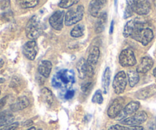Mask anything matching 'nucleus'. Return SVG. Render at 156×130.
<instances>
[{
    "instance_id": "f257e3e1",
    "label": "nucleus",
    "mask_w": 156,
    "mask_h": 130,
    "mask_svg": "<svg viewBox=\"0 0 156 130\" xmlns=\"http://www.w3.org/2000/svg\"><path fill=\"white\" fill-rule=\"evenodd\" d=\"M75 82L74 72L72 70L62 69L52 79V85L57 88H69Z\"/></svg>"
},
{
    "instance_id": "f03ea898",
    "label": "nucleus",
    "mask_w": 156,
    "mask_h": 130,
    "mask_svg": "<svg viewBox=\"0 0 156 130\" xmlns=\"http://www.w3.org/2000/svg\"><path fill=\"white\" fill-rule=\"evenodd\" d=\"M26 35L29 39L35 40L42 33L43 29L41 21L37 16H33L26 25Z\"/></svg>"
},
{
    "instance_id": "7ed1b4c3",
    "label": "nucleus",
    "mask_w": 156,
    "mask_h": 130,
    "mask_svg": "<svg viewBox=\"0 0 156 130\" xmlns=\"http://www.w3.org/2000/svg\"><path fill=\"white\" fill-rule=\"evenodd\" d=\"M153 37V31L149 27H145V24H143L137 29L136 31L133 34L131 37L141 43L143 46H146L152 41Z\"/></svg>"
},
{
    "instance_id": "20e7f679",
    "label": "nucleus",
    "mask_w": 156,
    "mask_h": 130,
    "mask_svg": "<svg viewBox=\"0 0 156 130\" xmlns=\"http://www.w3.org/2000/svg\"><path fill=\"white\" fill-rule=\"evenodd\" d=\"M84 11L85 10L82 5H79L75 9H69L65 15L66 25L72 26L77 24L83 18Z\"/></svg>"
},
{
    "instance_id": "39448f33",
    "label": "nucleus",
    "mask_w": 156,
    "mask_h": 130,
    "mask_svg": "<svg viewBox=\"0 0 156 130\" xmlns=\"http://www.w3.org/2000/svg\"><path fill=\"white\" fill-rule=\"evenodd\" d=\"M79 76L81 79L86 78H92L94 73V67L91 66L85 59L82 58L79 59L76 65Z\"/></svg>"
},
{
    "instance_id": "423d86ee",
    "label": "nucleus",
    "mask_w": 156,
    "mask_h": 130,
    "mask_svg": "<svg viewBox=\"0 0 156 130\" xmlns=\"http://www.w3.org/2000/svg\"><path fill=\"white\" fill-rule=\"evenodd\" d=\"M127 84L126 74L123 71L119 72L114 77L113 81V88L114 92L117 94H120L125 91Z\"/></svg>"
},
{
    "instance_id": "0eeeda50",
    "label": "nucleus",
    "mask_w": 156,
    "mask_h": 130,
    "mask_svg": "<svg viewBox=\"0 0 156 130\" xmlns=\"http://www.w3.org/2000/svg\"><path fill=\"white\" fill-rule=\"evenodd\" d=\"M148 118L147 114L144 111H140L138 113H136L133 115L130 116L129 117H126V119L121 121V123L126 126H140L143 124L146 121Z\"/></svg>"
},
{
    "instance_id": "6e6552de",
    "label": "nucleus",
    "mask_w": 156,
    "mask_h": 130,
    "mask_svg": "<svg viewBox=\"0 0 156 130\" xmlns=\"http://www.w3.org/2000/svg\"><path fill=\"white\" fill-rule=\"evenodd\" d=\"M119 61H120V65L123 67L133 66L136 63L135 54L130 49L123 50L120 53V56H119Z\"/></svg>"
},
{
    "instance_id": "1a4fd4ad",
    "label": "nucleus",
    "mask_w": 156,
    "mask_h": 130,
    "mask_svg": "<svg viewBox=\"0 0 156 130\" xmlns=\"http://www.w3.org/2000/svg\"><path fill=\"white\" fill-rule=\"evenodd\" d=\"M123 104H124V100L123 97H117L110 105L108 111V115L110 118L114 119L118 117L119 114H120L123 107Z\"/></svg>"
},
{
    "instance_id": "9d476101",
    "label": "nucleus",
    "mask_w": 156,
    "mask_h": 130,
    "mask_svg": "<svg viewBox=\"0 0 156 130\" xmlns=\"http://www.w3.org/2000/svg\"><path fill=\"white\" fill-rule=\"evenodd\" d=\"M140 104L138 101H131L123 109V111L120 112L118 117H117V120L122 121L123 120L126 119V117H129L130 116L133 115L134 114L137 112V111L140 108Z\"/></svg>"
},
{
    "instance_id": "9b49d317",
    "label": "nucleus",
    "mask_w": 156,
    "mask_h": 130,
    "mask_svg": "<svg viewBox=\"0 0 156 130\" xmlns=\"http://www.w3.org/2000/svg\"><path fill=\"white\" fill-rule=\"evenodd\" d=\"M65 13L63 11H56L50 16L49 22L51 27L56 30H60L63 27V21Z\"/></svg>"
},
{
    "instance_id": "f8f14e48",
    "label": "nucleus",
    "mask_w": 156,
    "mask_h": 130,
    "mask_svg": "<svg viewBox=\"0 0 156 130\" xmlns=\"http://www.w3.org/2000/svg\"><path fill=\"white\" fill-rule=\"evenodd\" d=\"M38 53L37 44L34 40H30L23 47V53L30 60H34Z\"/></svg>"
},
{
    "instance_id": "ddd939ff",
    "label": "nucleus",
    "mask_w": 156,
    "mask_h": 130,
    "mask_svg": "<svg viewBox=\"0 0 156 130\" xmlns=\"http://www.w3.org/2000/svg\"><path fill=\"white\" fill-rule=\"evenodd\" d=\"M144 23L142 22L141 21L138 19H133L130 20L128 21L124 26V29H123V36L125 37H132L133 34L135 33L139 27L143 25Z\"/></svg>"
},
{
    "instance_id": "4468645a",
    "label": "nucleus",
    "mask_w": 156,
    "mask_h": 130,
    "mask_svg": "<svg viewBox=\"0 0 156 130\" xmlns=\"http://www.w3.org/2000/svg\"><path fill=\"white\" fill-rule=\"evenodd\" d=\"M151 5L148 0H135L134 12L140 15H147L150 12Z\"/></svg>"
},
{
    "instance_id": "2eb2a0df",
    "label": "nucleus",
    "mask_w": 156,
    "mask_h": 130,
    "mask_svg": "<svg viewBox=\"0 0 156 130\" xmlns=\"http://www.w3.org/2000/svg\"><path fill=\"white\" fill-rule=\"evenodd\" d=\"M106 2L107 0H91L88 7L89 13L93 17L99 16L101 10L106 4Z\"/></svg>"
},
{
    "instance_id": "dca6fc26",
    "label": "nucleus",
    "mask_w": 156,
    "mask_h": 130,
    "mask_svg": "<svg viewBox=\"0 0 156 130\" xmlns=\"http://www.w3.org/2000/svg\"><path fill=\"white\" fill-rule=\"evenodd\" d=\"M156 94V85H152L139 90L136 93V97L138 99H146Z\"/></svg>"
},
{
    "instance_id": "f3484780",
    "label": "nucleus",
    "mask_w": 156,
    "mask_h": 130,
    "mask_svg": "<svg viewBox=\"0 0 156 130\" xmlns=\"http://www.w3.org/2000/svg\"><path fill=\"white\" fill-rule=\"evenodd\" d=\"M153 59H152L149 56H145L142 59L141 62H140V65L137 67L136 71L139 73H146L152 68L153 66Z\"/></svg>"
},
{
    "instance_id": "a211bd4d",
    "label": "nucleus",
    "mask_w": 156,
    "mask_h": 130,
    "mask_svg": "<svg viewBox=\"0 0 156 130\" xmlns=\"http://www.w3.org/2000/svg\"><path fill=\"white\" fill-rule=\"evenodd\" d=\"M29 104H30V101H29L28 98L25 96H22V97H18L16 101L11 106V110L12 111H22L27 107Z\"/></svg>"
},
{
    "instance_id": "6ab92c4d",
    "label": "nucleus",
    "mask_w": 156,
    "mask_h": 130,
    "mask_svg": "<svg viewBox=\"0 0 156 130\" xmlns=\"http://www.w3.org/2000/svg\"><path fill=\"white\" fill-rule=\"evenodd\" d=\"M99 57H100V50L98 47H91L90 48L89 53L88 56V60L87 62L91 65V66L94 67L96 64L98 63Z\"/></svg>"
},
{
    "instance_id": "aec40b11",
    "label": "nucleus",
    "mask_w": 156,
    "mask_h": 130,
    "mask_svg": "<svg viewBox=\"0 0 156 130\" xmlns=\"http://www.w3.org/2000/svg\"><path fill=\"white\" fill-rule=\"evenodd\" d=\"M52 63L48 60H43L38 65V72L44 78H48L50 76L52 70Z\"/></svg>"
},
{
    "instance_id": "412c9836",
    "label": "nucleus",
    "mask_w": 156,
    "mask_h": 130,
    "mask_svg": "<svg viewBox=\"0 0 156 130\" xmlns=\"http://www.w3.org/2000/svg\"><path fill=\"white\" fill-rule=\"evenodd\" d=\"M107 16L106 12H102L100 14V15L98 16V18L97 20V22H96L95 25V31L96 33H100L102 31H104L105 28V25H106L107 23Z\"/></svg>"
},
{
    "instance_id": "4be33fe9",
    "label": "nucleus",
    "mask_w": 156,
    "mask_h": 130,
    "mask_svg": "<svg viewBox=\"0 0 156 130\" xmlns=\"http://www.w3.org/2000/svg\"><path fill=\"white\" fill-rule=\"evenodd\" d=\"M14 120V116L12 113L9 111H4L2 113H0V127L5 126L6 125H9L12 123V122Z\"/></svg>"
},
{
    "instance_id": "5701e85b",
    "label": "nucleus",
    "mask_w": 156,
    "mask_h": 130,
    "mask_svg": "<svg viewBox=\"0 0 156 130\" xmlns=\"http://www.w3.org/2000/svg\"><path fill=\"white\" fill-rule=\"evenodd\" d=\"M110 81H111V70L109 67H107L102 76V85H103L104 92L105 94L108 93V89H109Z\"/></svg>"
},
{
    "instance_id": "b1692460",
    "label": "nucleus",
    "mask_w": 156,
    "mask_h": 130,
    "mask_svg": "<svg viewBox=\"0 0 156 130\" xmlns=\"http://www.w3.org/2000/svg\"><path fill=\"white\" fill-rule=\"evenodd\" d=\"M41 94L43 100H44L47 104L50 105V106L53 104V94L50 89H48V88H44L41 91Z\"/></svg>"
},
{
    "instance_id": "393cba45",
    "label": "nucleus",
    "mask_w": 156,
    "mask_h": 130,
    "mask_svg": "<svg viewBox=\"0 0 156 130\" xmlns=\"http://www.w3.org/2000/svg\"><path fill=\"white\" fill-rule=\"evenodd\" d=\"M127 76L129 85L131 87L135 86L140 81V76L136 70H129L127 72Z\"/></svg>"
},
{
    "instance_id": "a878e982",
    "label": "nucleus",
    "mask_w": 156,
    "mask_h": 130,
    "mask_svg": "<svg viewBox=\"0 0 156 130\" xmlns=\"http://www.w3.org/2000/svg\"><path fill=\"white\" fill-rule=\"evenodd\" d=\"M18 3L22 9H30L37 5L39 0H18Z\"/></svg>"
},
{
    "instance_id": "bb28decb",
    "label": "nucleus",
    "mask_w": 156,
    "mask_h": 130,
    "mask_svg": "<svg viewBox=\"0 0 156 130\" xmlns=\"http://www.w3.org/2000/svg\"><path fill=\"white\" fill-rule=\"evenodd\" d=\"M84 33H85V26L83 24H77L76 26H75L73 28V30H71V36L73 37H80L83 36Z\"/></svg>"
},
{
    "instance_id": "cd10ccee",
    "label": "nucleus",
    "mask_w": 156,
    "mask_h": 130,
    "mask_svg": "<svg viewBox=\"0 0 156 130\" xmlns=\"http://www.w3.org/2000/svg\"><path fill=\"white\" fill-rule=\"evenodd\" d=\"M134 2L135 0H126V7L124 11L123 18H128L133 15L134 12Z\"/></svg>"
},
{
    "instance_id": "c85d7f7f",
    "label": "nucleus",
    "mask_w": 156,
    "mask_h": 130,
    "mask_svg": "<svg viewBox=\"0 0 156 130\" xmlns=\"http://www.w3.org/2000/svg\"><path fill=\"white\" fill-rule=\"evenodd\" d=\"M79 2V0H61L59 3V7L62 9H68L77 4Z\"/></svg>"
},
{
    "instance_id": "c756f323",
    "label": "nucleus",
    "mask_w": 156,
    "mask_h": 130,
    "mask_svg": "<svg viewBox=\"0 0 156 130\" xmlns=\"http://www.w3.org/2000/svg\"><path fill=\"white\" fill-rule=\"evenodd\" d=\"M103 96H102L101 91H97L94 93V96L92 97V102L94 104H101L103 103Z\"/></svg>"
},
{
    "instance_id": "7c9ffc66",
    "label": "nucleus",
    "mask_w": 156,
    "mask_h": 130,
    "mask_svg": "<svg viewBox=\"0 0 156 130\" xmlns=\"http://www.w3.org/2000/svg\"><path fill=\"white\" fill-rule=\"evenodd\" d=\"M18 123H12L11 124L6 125V126H3L2 128H1L0 130H15L18 128Z\"/></svg>"
},
{
    "instance_id": "2f4dec72",
    "label": "nucleus",
    "mask_w": 156,
    "mask_h": 130,
    "mask_svg": "<svg viewBox=\"0 0 156 130\" xmlns=\"http://www.w3.org/2000/svg\"><path fill=\"white\" fill-rule=\"evenodd\" d=\"M91 87H92V83L91 82H87V83L84 84L82 86V92L85 93V94H88L90 91V90L91 89Z\"/></svg>"
},
{
    "instance_id": "473e14b6",
    "label": "nucleus",
    "mask_w": 156,
    "mask_h": 130,
    "mask_svg": "<svg viewBox=\"0 0 156 130\" xmlns=\"http://www.w3.org/2000/svg\"><path fill=\"white\" fill-rule=\"evenodd\" d=\"M108 130H129V128L125 127V126H120V125H114L111 126Z\"/></svg>"
},
{
    "instance_id": "72a5a7b5",
    "label": "nucleus",
    "mask_w": 156,
    "mask_h": 130,
    "mask_svg": "<svg viewBox=\"0 0 156 130\" xmlns=\"http://www.w3.org/2000/svg\"><path fill=\"white\" fill-rule=\"evenodd\" d=\"M75 94V91L73 90H68L65 94V98L66 100H69V99L73 98V96Z\"/></svg>"
},
{
    "instance_id": "f704fd0d",
    "label": "nucleus",
    "mask_w": 156,
    "mask_h": 130,
    "mask_svg": "<svg viewBox=\"0 0 156 130\" xmlns=\"http://www.w3.org/2000/svg\"><path fill=\"white\" fill-rule=\"evenodd\" d=\"M7 98H8V97H3L2 99H1V100H0V110L2 109V108L4 107L5 105L6 102H7Z\"/></svg>"
},
{
    "instance_id": "c9c22d12",
    "label": "nucleus",
    "mask_w": 156,
    "mask_h": 130,
    "mask_svg": "<svg viewBox=\"0 0 156 130\" xmlns=\"http://www.w3.org/2000/svg\"><path fill=\"white\" fill-rule=\"evenodd\" d=\"M129 130H143V127L140 126H132V127L129 128Z\"/></svg>"
},
{
    "instance_id": "e433bc0d",
    "label": "nucleus",
    "mask_w": 156,
    "mask_h": 130,
    "mask_svg": "<svg viewBox=\"0 0 156 130\" xmlns=\"http://www.w3.org/2000/svg\"><path fill=\"white\" fill-rule=\"evenodd\" d=\"M114 21H112L111 23V27H110V34H112L113 31H114Z\"/></svg>"
},
{
    "instance_id": "4c0bfd02",
    "label": "nucleus",
    "mask_w": 156,
    "mask_h": 130,
    "mask_svg": "<svg viewBox=\"0 0 156 130\" xmlns=\"http://www.w3.org/2000/svg\"><path fill=\"white\" fill-rule=\"evenodd\" d=\"M3 64H4V61H3V59H0V69H1L2 67Z\"/></svg>"
},
{
    "instance_id": "58836bf2",
    "label": "nucleus",
    "mask_w": 156,
    "mask_h": 130,
    "mask_svg": "<svg viewBox=\"0 0 156 130\" xmlns=\"http://www.w3.org/2000/svg\"><path fill=\"white\" fill-rule=\"evenodd\" d=\"M153 75H154V76H155V77L156 78V68L155 69H154V71H153Z\"/></svg>"
},
{
    "instance_id": "ea45409f",
    "label": "nucleus",
    "mask_w": 156,
    "mask_h": 130,
    "mask_svg": "<svg viewBox=\"0 0 156 130\" xmlns=\"http://www.w3.org/2000/svg\"><path fill=\"white\" fill-rule=\"evenodd\" d=\"M27 130H36V129H35V127H30V128H29V129H27Z\"/></svg>"
},
{
    "instance_id": "a19ab883",
    "label": "nucleus",
    "mask_w": 156,
    "mask_h": 130,
    "mask_svg": "<svg viewBox=\"0 0 156 130\" xmlns=\"http://www.w3.org/2000/svg\"><path fill=\"white\" fill-rule=\"evenodd\" d=\"M114 4H115L116 8H117V0H114Z\"/></svg>"
},
{
    "instance_id": "79ce46f5",
    "label": "nucleus",
    "mask_w": 156,
    "mask_h": 130,
    "mask_svg": "<svg viewBox=\"0 0 156 130\" xmlns=\"http://www.w3.org/2000/svg\"><path fill=\"white\" fill-rule=\"evenodd\" d=\"M2 82H4V79H1V78H0V84L2 83Z\"/></svg>"
},
{
    "instance_id": "37998d69",
    "label": "nucleus",
    "mask_w": 156,
    "mask_h": 130,
    "mask_svg": "<svg viewBox=\"0 0 156 130\" xmlns=\"http://www.w3.org/2000/svg\"><path fill=\"white\" fill-rule=\"evenodd\" d=\"M0 94H1V91H0Z\"/></svg>"
},
{
    "instance_id": "c03bdc74",
    "label": "nucleus",
    "mask_w": 156,
    "mask_h": 130,
    "mask_svg": "<svg viewBox=\"0 0 156 130\" xmlns=\"http://www.w3.org/2000/svg\"><path fill=\"white\" fill-rule=\"evenodd\" d=\"M38 130H42V129H38Z\"/></svg>"
}]
</instances>
